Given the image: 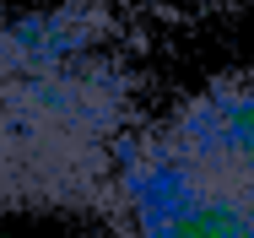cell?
I'll return each instance as SVG.
<instances>
[{
	"mask_svg": "<svg viewBox=\"0 0 254 238\" xmlns=\"http://www.w3.org/2000/svg\"><path fill=\"white\" fill-rule=\"evenodd\" d=\"M146 5H227V0H146Z\"/></svg>",
	"mask_w": 254,
	"mask_h": 238,
	"instance_id": "obj_3",
	"label": "cell"
},
{
	"mask_svg": "<svg viewBox=\"0 0 254 238\" xmlns=\"http://www.w3.org/2000/svg\"><path fill=\"white\" fill-rule=\"evenodd\" d=\"M103 217L114 238H254V71L216 76L141 125Z\"/></svg>",
	"mask_w": 254,
	"mask_h": 238,
	"instance_id": "obj_2",
	"label": "cell"
},
{
	"mask_svg": "<svg viewBox=\"0 0 254 238\" xmlns=\"http://www.w3.org/2000/svg\"><path fill=\"white\" fill-rule=\"evenodd\" d=\"M135 130V33L108 0L0 16V217L103 211Z\"/></svg>",
	"mask_w": 254,
	"mask_h": 238,
	"instance_id": "obj_1",
	"label": "cell"
}]
</instances>
